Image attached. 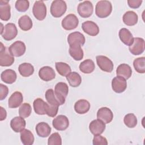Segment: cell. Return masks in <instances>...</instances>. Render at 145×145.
Returning a JSON list of instances; mask_svg holds the SVG:
<instances>
[{
	"instance_id": "6da1fadb",
	"label": "cell",
	"mask_w": 145,
	"mask_h": 145,
	"mask_svg": "<svg viewBox=\"0 0 145 145\" xmlns=\"http://www.w3.org/2000/svg\"><path fill=\"white\" fill-rule=\"evenodd\" d=\"M112 11V5L108 1H100L95 7V14L100 18L108 17Z\"/></svg>"
},
{
	"instance_id": "7a4b0ae2",
	"label": "cell",
	"mask_w": 145,
	"mask_h": 145,
	"mask_svg": "<svg viewBox=\"0 0 145 145\" xmlns=\"http://www.w3.org/2000/svg\"><path fill=\"white\" fill-rule=\"evenodd\" d=\"M67 5L62 0H54L50 6V14L54 18L61 17L66 11Z\"/></svg>"
},
{
	"instance_id": "3957f363",
	"label": "cell",
	"mask_w": 145,
	"mask_h": 145,
	"mask_svg": "<svg viewBox=\"0 0 145 145\" xmlns=\"http://www.w3.org/2000/svg\"><path fill=\"white\" fill-rule=\"evenodd\" d=\"M46 7L44 1H36L32 7V12L35 18L39 20H43L46 16Z\"/></svg>"
},
{
	"instance_id": "277c9868",
	"label": "cell",
	"mask_w": 145,
	"mask_h": 145,
	"mask_svg": "<svg viewBox=\"0 0 145 145\" xmlns=\"http://www.w3.org/2000/svg\"><path fill=\"white\" fill-rule=\"evenodd\" d=\"M8 52V50L7 51L6 47L1 42L0 50V65L1 66H10L14 63V57Z\"/></svg>"
},
{
	"instance_id": "5b68a950",
	"label": "cell",
	"mask_w": 145,
	"mask_h": 145,
	"mask_svg": "<svg viewBox=\"0 0 145 145\" xmlns=\"http://www.w3.org/2000/svg\"><path fill=\"white\" fill-rule=\"evenodd\" d=\"M77 10L81 17L87 18L91 16L93 14V6L90 1H85L78 5Z\"/></svg>"
},
{
	"instance_id": "8992f818",
	"label": "cell",
	"mask_w": 145,
	"mask_h": 145,
	"mask_svg": "<svg viewBox=\"0 0 145 145\" xmlns=\"http://www.w3.org/2000/svg\"><path fill=\"white\" fill-rule=\"evenodd\" d=\"M61 24L62 27L65 30H72L78 27L79 24V20L75 15L70 14L62 19Z\"/></svg>"
},
{
	"instance_id": "52a82bcc",
	"label": "cell",
	"mask_w": 145,
	"mask_h": 145,
	"mask_svg": "<svg viewBox=\"0 0 145 145\" xmlns=\"http://www.w3.org/2000/svg\"><path fill=\"white\" fill-rule=\"evenodd\" d=\"M96 62L100 69L103 71L111 72L113 70V63L107 57L104 56H97L96 57Z\"/></svg>"
},
{
	"instance_id": "ba28073f",
	"label": "cell",
	"mask_w": 145,
	"mask_h": 145,
	"mask_svg": "<svg viewBox=\"0 0 145 145\" xmlns=\"http://www.w3.org/2000/svg\"><path fill=\"white\" fill-rule=\"evenodd\" d=\"M1 35L3 39L6 41L13 40L18 35V29L15 24L12 23L6 24Z\"/></svg>"
},
{
	"instance_id": "9c48e42d",
	"label": "cell",
	"mask_w": 145,
	"mask_h": 145,
	"mask_svg": "<svg viewBox=\"0 0 145 145\" xmlns=\"http://www.w3.org/2000/svg\"><path fill=\"white\" fill-rule=\"evenodd\" d=\"M144 40L141 37L134 38L133 44L129 46L130 52L135 56L139 55L144 51Z\"/></svg>"
},
{
	"instance_id": "30bf717a",
	"label": "cell",
	"mask_w": 145,
	"mask_h": 145,
	"mask_svg": "<svg viewBox=\"0 0 145 145\" xmlns=\"http://www.w3.org/2000/svg\"><path fill=\"white\" fill-rule=\"evenodd\" d=\"M26 50L25 44L21 41H16L8 48L9 53L14 57H19L23 56Z\"/></svg>"
},
{
	"instance_id": "8fae6325",
	"label": "cell",
	"mask_w": 145,
	"mask_h": 145,
	"mask_svg": "<svg viewBox=\"0 0 145 145\" xmlns=\"http://www.w3.org/2000/svg\"><path fill=\"white\" fill-rule=\"evenodd\" d=\"M112 88L115 92L118 93H122L127 88V82L123 77L117 76L112 80Z\"/></svg>"
},
{
	"instance_id": "7c38bea8",
	"label": "cell",
	"mask_w": 145,
	"mask_h": 145,
	"mask_svg": "<svg viewBox=\"0 0 145 145\" xmlns=\"http://www.w3.org/2000/svg\"><path fill=\"white\" fill-rule=\"evenodd\" d=\"M52 125L54 129L58 131H63L69 126L68 118L65 115H59L54 118L52 121Z\"/></svg>"
},
{
	"instance_id": "4fadbf2b",
	"label": "cell",
	"mask_w": 145,
	"mask_h": 145,
	"mask_svg": "<svg viewBox=\"0 0 145 145\" xmlns=\"http://www.w3.org/2000/svg\"><path fill=\"white\" fill-rule=\"evenodd\" d=\"M89 129L91 133L94 135H100L105 129V123L100 120H94L90 122Z\"/></svg>"
},
{
	"instance_id": "5bb4252c",
	"label": "cell",
	"mask_w": 145,
	"mask_h": 145,
	"mask_svg": "<svg viewBox=\"0 0 145 145\" xmlns=\"http://www.w3.org/2000/svg\"><path fill=\"white\" fill-rule=\"evenodd\" d=\"M83 31L91 36H95L99 33V28L98 25L93 22L87 20L83 22L82 24Z\"/></svg>"
},
{
	"instance_id": "9a60e30c",
	"label": "cell",
	"mask_w": 145,
	"mask_h": 145,
	"mask_svg": "<svg viewBox=\"0 0 145 145\" xmlns=\"http://www.w3.org/2000/svg\"><path fill=\"white\" fill-rule=\"evenodd\" d=\"M97 118L103 121L105 123H109L113 118V113L109 108L102 107L97 110Z\"/></svg>"
},
{
	"instance_id": "2e32d148",
	"label": "cell",
	"mask_w": 145,
	"mask_h": 145,
	"mask_svg": "<svg viewBox=\"0 0 145 145\" xmlns=\"http://www.w3.org/2000/svg\"><path fill=\"white\" fill-rule=\"evenodd\" d=\"M39 76L44 81L48 82L55 78L56 73L53 68L46 66L41 67L39 71Z\"/></svg>"
},
{
	"instance_id": "e0dca14e",
	"label": "cell",
	"mask_w": 145,
	"mask_h": 145,
	"mask_svg": "<svg viewBox=\"0 0 145 145\" xmlns=\"http://www.w3.org/2000/svg\"><path fill=\"white\" fill-rule=\"evenodd\" d=\"M86 41L84 36L80 32L75 31L70 33L67 36V42L69 44H78L83 46Z\"/></svg>"
},
{
	"instance_id": "ac0fdd59",
	"label": "cell",
	"mask_w": 145,
	"mask_h": 145,
	"mask_svg": "<svg viewBox=\"0 0 145 145\" xmlns=\"http://www.w3.org/2000/svg\"><path fill=\"white\" fill-rule=\"evenodd\" d=\"M11 17V7L8 1L0 0V18L4 21H7Z\"/></svg>"
},
{
	"instance_id": "d6986e66",
	"label": "cell",
	"mask_w": 145,
	"mask_h": 145,
	"mask_svg": "<svg viewBox=\"0 0 145 145\" xmlns=\"http://www.w3.org/2000/svg\"><path fill=\"white\" fill-rule=\"evenodd\" d=\"M54 92L62 101L65 103L69 92V87L66 83L59 82L55 86Z\"/></svg>"
},
{
	"instance_id": "ffe728a7",
	"label": "cell",
	"mask_w": 145,
	"mask_h": 145,
	"mask_svg": "<svg viewBox=\"0 0 145 145\" xmlns=\"http://www.w3.org/2000/svg\"><path fill=\"white\" fill-rule=\"evenodd\" d=\"M23 101V96L20 92H14L8 100V106L10 108H16L19 106Z\"/></svg>"
},
{
	"instance_id": "44dd1931",
	"label": "cell",
	"mask_w": 145,
	"mask_h": 145,
	"mask_svg": "<svg viewBox=\"0 0 145 145\" xmlns=\"http://www.w3.org/2000/svg\"><path fill=\"white\" fill-rule=\"evenodd\" d=\"M26 122L24 118L22 117H15L10 121V126L15 133L21 132L25 129Z\"/></svg>"
},
{
	"instance_id": "7402d4cb",
	"label": "cell",
	"mask_w": 145,
	"mask_h": 145,
	"mask_svg": "<svg viewBox=\"0 0 145 145\" xmlns=\"http://www.w3.org/2000/svg\"><path fill=\"white\" fill-rule=\"evenodd\" d=\"M69 53L70 56L75 61L81 60L84 56V53L81 46L78 44L69 45Z\"/></svg>"
},
{
	"instance_id": "603a6c76",
	"label": "cell",
	"mask_w": 145,
	"mask_h": 145,
	"mask_svg": "<svg viewBox=\"0 0 145 145\" xmlns=\"http://www.w3.org/2000/svg\"><path fill=\"white\" fill-rule=\"evenodd\" d=\"M121 41L126 45H131L134 41V37L130 31L125 28H121L118 33Z\"/></svg>"
},
{
	"instance_id": "cb8c5ba5",
	"label": "cell",
	"mask_w": 145,
	"mask_h": 145,
	"mask_svg": "<svg viewBox=\"0 0 145 145\" xmlns=\"http://www.w3.org/2000/svg\"><path fill=\"white\" fill-rule=\"evenodd\" d=\"M45 99L47 101V102L52 105H63L65 102L62 101L55 93L54 91H53V89H48L45 94Z\"/></svg>"
},
{
	"instance_id": "d4e9b609",
	"label": "cell",
	"mask_w": 145,
	"mask_h": 145,
	"mask_svg": "<svg viewBox=\"0 0 145 145\" xmlns=\"http://www.w3.org/2000/svg\"><path fill=\"white\" fill-rule=\"evenodd\" d=\"M36 131L37 134L42 138L48 137L51 133V127L48 123L45 122L38 123L36 126Z\"/></svg>"
},
{
	"instance_id": "484cf974",
	"label": "cell",
	"mask_w": 145,
	"mask_h": 145,
	"mask_svg": "<svg viewBox=\"0 0 145 145\" xmlns=\"http://www.w3.org/2000/svg\"><path fill=\"white\" fill-rule=\"evenodd\" d=\"M90 104L89 101L85 99H80L74 104L75 111L80 114H83L89 111Z\"/></svg>"
},
{
	"instance_id": "4316f807",
	"label": "cell",
	"mask_w": 145,
	"mask_h": 145,
	"mask_svg": "<svg viewBox=\"0 0 145 145\" xmlns=\"http://www.w3.org/2000/svg\"><path fill=\"white\" fill-rule=\"evenodd\" d=\"M116 74L125 79H129L132 74V70L131 67L126 63H122L116 69Z\"/></svg>"
},
{
	"instance_id": "83f0119b",
	"label": "cell",
	"mask_w": 145,
	"mask_h": 145,
	"mask_svg": "<svg viewBox=\"0 0 145 145\" xmlns=\"http://www.w3.org/2000/svg\"><path fill=\"white\" fill-rule=\"evenodd\" d=\"M16 72L12 69H6L1 74V80L7 84H12L16 80Z\"/></svg>"
},
{
	"instance_id": "f1b7e54d",
	"label": "cell",
	"mask_w": 145,
	"mask_h": 145,
	"mask_svg": "<svg viewBox=\"0 0 145 145\" xmlns=\"http://www.w3.org/2000/svg\"><path fill=\"white\" fill-rule=\"evenodd\" d=\"M122 20L126 25L128 26H133L137 23L138 16L135 12L133 11H128L123 14Z\"/></svg>"
},
{
	"instance_id": "f546056e",
	"label": "cell",
	"mask_w": 145,
	"mask_h": 145,
	"mask_svg": "<svg viewBox=\"0 0 145 145\" xmlns=\"http://www.w3.org/2000/svg\"><path fill=\"white\" fill-rule=\"evenodd\" d=\"M47 103L45 102L41 98L36 99L33 103L35 112L39 115H44L46 114Z\"/></svg>"
},
{
	"instance_id": "4dcf8cb0",
	"label": "cell",
	"mask_w": 145,
	"mask_h": 145,
	"mask_svg": "<svg viewBox=\"0 0 145 145\" xmlns=\"http://www.w3.org/2000/svg\"><path fill=\"white\" fill-rule=\"evenodd\" d=\"M20 136L21 142L24 145H32L33 144L35 138L30 130L24 129L20 132Z\"/></svg>"
},
{
	"instance_id": "1f68e13d",
	"label": "cell",
	"mask_w": 145,
	"mask_h": 145,
	"mask_svg": "<svg viewBox=\"0 0 145 145\" xmlns=\"http://www.w3.org/2000/svg\"><path fill=\"white\" fill-rule=\"evenodd\" d=\"M95 68L94 62L90 59H87L82 62L79 65L80 71L84 74L92 72Z\"/></svg>"
},
{
	"instance_id": "d6a6232c",
	"label": "cell",
	"mask_w": 145,
	"mask_h": 145,
	"mask_svg": "<svg viewBox=\"0 0 145 145\" xmlns=\"http://www.w3.org/2000/svg\"><path fill=\"white\" fill-rule=\"evenodd\" d=\"M18 70L20 74L23 77H28L34 72V67L29 63H23L19 66Z\"/></svg>"
},
{
	"instance_id": "836d02e7",
	"label": "cell",
	"mask_w": 145,
	"mask_h": 145,
	"mask_svg": "<svg viewBox=\"0 0 145 145\" xmlns=\"http://www.w3.org/2000/svg\"><path fill=\"white\" fill-rule=\"evenodd\" d=\"M66 79L70 86L72 87H77L80 86L82 83V77L76 72H70L66 75Z\"/></svg>"
},
{
	"instance_id": "e575fe53",
	"label": "cell",
	"mask_w": 145,
	"mask_h": 145,
	"mask_svg": "<svg viewBox=\"0 0 145 145\" xmlns=\"http://www.w3.org/2000/svg\"><path fill=\"white\" fill-rule=\"evenodd\" d=\"M18 24L20 28L24 31L30 30L33 26L32 21L31 18L27 15H23L19 18L18 20Z\"/></svg>"
},
{
	"instance_id": "d590c367",
	"label": "cell",
	"mask_w": 145,
	"mask_h": 145,
	"mask_svg": "<svg viewBox=\"0 0 145 145\" xmlns=\"http://www.w3.org/2000/svg\"><path fill=\"white\" fill-rule=\"evenodd\" d=\"M56 69L58 74L63 76H66L71 71L70 66L66 63L62 62H56Z\"/></svg>"
},
{
	"instance_id": "8d00e7d4",
	"label": "cell",
	"mask_w": 145,
	"mask_h": 145,
	"mask_svg": "<svg viewBox=\"0 0 145 145\" xmlns=\"http://www.w3.org/2000/svg\"><path fill=\"white\" fill-rule=\"evenodd\" d=\"M133 66L135 71L140 74L145 72V57H142L135 58L133 61Z\"/></svg>"
},
{
	"instance_id": "74e56055",
	"label": "cell",
	"mask_w": 145,
	"mask_h": 145,
	"mask_svg": "<svg viewBox=\"0 0 145 145\" xmlns=\"http://www.w3.org/2000/svg\"><path fill=\"white\" fill-rule=\"evenodd\" d=\"M125 125L129 128L135 127L138 123L137 118L133 113H128L125 115L123 118Z\"/></svg>"
},
{
	"instance_id": "f35d334b",
	"label": "cell",
	"mask_w": 145,
	"mask_h": 145,
	"mask_svg": "<svg viewBox=\"0 0 145 145\" xmlns=\"http://www.w3.org/2000/svg\"><path fill=\"white\" fill-rule=\"evenodd\" d=\"M32 108L29 103H24L22 104L19 109V114L23 118L28 117L31 113Z\"/></svg>"
},
{
	"instance_id": "ab89813d",
	"label": "cell",
	"mask_w": 145,
	"mask_h": 145,
	"mask_svg": "<svg viewBox=\"0 0 145 145\" xmlns=\"http://www.w3.org/2000/svg\"><path fill=\"white\" fill-rule=\"evenodd\" d=\"M15 8L19 12L26 11L29 7V2L27 0H18L15 2Z\"/></svg>"
},
{
	"instance_id": "60d3db41",
	"label": "cell",
	"mask_w": 145,
	"mask_h": 145,
	"mask_svg": "<svg viewBox=\"0 0 145 145\" xmlns=\"http://www.w3.org/2000/svg\"><path fill=\"white\" fill-rule=\"evenodd\" d=\"M48 145H61L62 139L60 135L58 133H54L48 138Z\"/></svg>"
},
{
	"instance_id": "b9f144b4",
	"label": "cell",
	"mask_w": 145,
	"mask_h": 145,
	"mask_svg": "<svg viewBox=\"0 0 145 145\" xmlns=\"http://www.w3.org/2000/svg\"><path fill=\"white\" fill-rule=\"evenodd\" d=\"M58 105L50 104L47 103L46 105V114L48 116L51 117H54L58 111Z\"/></svg>"
},
{
	"instance_id": "7bdbcfd3",
	"label": "cell",
	"mask_w": 145,
	"mask_h": 145,
	"mask_svg": "<svg viewBox=\"0 0 145 145\" xmlns=\"http://www.w3.org/2000/svg\"><path fill=\"white\" fill-rule=\"evenodd\" d=\"M93 145H107L108 141L107 139L100 135H96L94 136L93 141H92Z\"/></svg>"
},
{
	"instance_id": "ee69618b",
	"label": "cell",
	"mask_w": 145,
	"mask_h": 145,
	"mask_svg": "<svg viewBox=\"0 0 145 145\" xmlns=\"http://www.w3.org/2000/svg\"><path fill=\"white\" fill-rule=\"evenodd\" d=\"M8 93V87L1 83L0 84V100H3V99H5Z\"/></svg>"
},
{
	"instance_id": "f6af8a7d",
	"label": "cell",
	"mask_w": 145,
	"mask_h": 145,
	"mask_svg": "<svg viewBox=\"0 0 145 145\" xmlns=\"http://www.w3.org/2000/svg\"><path fill=\"white\" fill-rule=\"evenodd\" d=\"M142 2V0H128L127 4L132 8H138L140 6Z\"/></svg>"
},
{
	"instance_id": "bcb514c9",
	"label": "cell",
	"mask_w": 145,
	"mask_h": 145,
	"mask_svg": "<svg viewBox=\"0 0 145 145\" xmlns=\"http://www.w3.org/2000/svg\"><path fill=\"white\" fill-rule=\"evenodd\" d=\"M0 108H1V118H0V120L3 121V120H5L6 118L7 112H6V110L2 106H1Z\"/></svg>"
}]
</instances>
